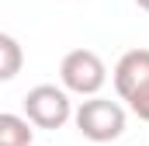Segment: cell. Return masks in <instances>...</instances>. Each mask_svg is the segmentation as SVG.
I'll list each match as a JSON object with an SVG mask.
<instances>
[{"label":"cell","instance_id":"9c48e42d","mask_svg":"<svg viewBox=\"0 0 149 146\" xmlns=\"http://www.w3.org/2000/svg\"><path fill=\"white\" fill-rule=\"evenodd\" d=\"M31 146H35V143H31Z\"/></svg>","mask_w":149,"mask_h":146},{"label":"cell","instance_id":"3957f363","mask_svg":"<svg viewBox=\"0 0 149 146\" xmlns=\"http://www.w3.org/2000/svg\"><path fill=\"white\" fill-rule=\"evenodd\" d=\"M73 111L76 108L63 84H38L24 94V115L35 122V129H63L73 118Z\"/></svg>","mask_w":149,"mask_h":146},{"label":"cell","instance_id":"52a82bcc","mask_svg":"<svg viewBox=\"0 0 149 146\" xmlns=\"http://www.w3.org/2000/svg\"><path fill=\"white\" fill-rule=\"evenodd\" d=\"M128 108H132V115H139L142 122H149V84L139 87V91L128 98Z\"/></svg>","mask_w":149,"mask_h":146},{"label":"cell","instance_id":"6da1fadb","mask_svg":"<svg viewBox=\"0 0 149 146\" xmlns=\"http://www.w3.org/2000/svg\"><path fill=\"white\" fill-rule=\"evenodd\" d=\"M73 122H76L83 139H90V143H114L125 132V108L118 101H111V98L94 94V98L80 101V108L73 111Z\"/></svg>","mask_w":149,"mask_h":146},{"label":"cell","instance_id":"277c9868","mask_svg":"<svg viewBox=\"0 0 149 146\" xmlns=\"http://www.w3.org/2000/svg\"><path fill=\"white\" fill-rule=\"evenodd\" d=\"M111 80H114V91H118L121 101H128L139 87H146L149 84V49H128L114 63Z\"/></svg>","mask_w":149,"mask_h":146},{"label":"cell","instance_id":"ba28073f","mask_svg":"<svg viewBox=\"0 0 149 146\" xmlns=\"http://www.w3.org/2000/svg\"><path fill=\"white\" fill-rule=\"evenodd\" d=\"M135 4H139V7H142V11L149 14V0H135Z\"/></svg>","mask_w":149,"mask_h":146},{"label":"cell","instance_id":"8992f818","mask_svg":"<svg viewBox=\"0 0 149 146\" xmlns=\"http://www.w3.org/2000/svg\"><path fill=\"white\" fill-rule=\"evenodd\" d=\"M21 63H24V52L17 45L14 35H0V80H14L21 73Z\"/></svg>","mask_w":149,"mask_h":146},{"label":"cell","instance_id":"5b68a950","mask_svg":"<svg viewBox=\"0 0 149 146\" xmlns=\"http://www.w3.org/2000/svg\"><path fill=\"white\" fill-rule=\"evenodd\" d=\"M31 118L24 115H14V111H3L0 115V146H31Z\"/></svg>","mask_w":149,"mask_h":146},{"label":"cell","instance_id":"7a4b0ae2","mask_svg":"<svg viewBox=\"0 0 149 146\" xmlns=\"http://www.w3.org/2000/svg\"><path fill=\"white\" fill-rule=\"evenodd\" d=\"M59 84L70 91V94H80V98H94L101 94V87L108 84V66L97 52L90 49H73L63 56L59 63Z\"/></svg>","mask_w":149,"mask_h":146}]
</instances>
